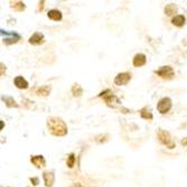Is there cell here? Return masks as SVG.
I'll use <instances>...</instances> for the list:
<instances>
[{
    "label": "cell",
    "mask_w": 187,
    "mask_h": 187,
    "mask_svg": "<svg viewBox=\"0 0 187 187\" xmlns=\"http://www.w3.org/2000/svg\"><path fill=\"white\" fill-rule=\"evenodd\" d=\"M71 187H84V186L82 185L81 183H74V184H73V185H72Z\"/></svg>",
    "instance_id": "25"
},
{
    "label": "cell",
    "mask_w": 187,
    "mask_h": 187,
    "mask_svg": "<svg viewBox=\"0 0 187 187\" xmlns=\"http://www.w3.org/2000/svg\"><path fill=\"white\" fill-rule=\"evenodd\" d=\"M28 42L31 45H42L45 42V38H44V35L42 33H38L37 31V33H34L31 35L30 37H29V39H28Z\"/></svg>",
    "instance_id": "7"
},
{
    "label": "cell",
    "mask_w": 187,
    "mask_h": 187,
    "mask_svg": "<svg viewBox=\"0 0 187 187\" xmlns=\"http://www.w3.org/2000/svg\"><path fill=\"white\" fill-rule=\"evenodd\" d=\"M2 100L5 101V103H6V106L8 108H17L18 104H17V102L13 100V98H10V96H6V98H2Z\"/></svg>",
    "instance_id": "18"
},
{
    "label": "cell",
    "mask_w": 187,
    "mask_h": 187,
    "mask_svg": "<svg viewBox=\"0 0 187 187\" xmlns=\"http://www.w3.org/2000/svg\"><path fill=\"white\" fill-rule=\"evenodd\" d=\"M30 162L34 166H36L37 168H44L45 165H46V162L44 159L43 156H33L30 158Z\"/></svg>",
    "instance_id": "10"
},
{
    "label": "cell",
    "mask_w": 187,
    "mask_h": 187,
    "mask_svg": "<svg viewBox=\"0 0 187 187\" xmlns=\"http://www.w3.org/2000/svg\"><path fill=\"white\" fill-rule=\"evenodd\" d=\"M10 7H11V9H13V10L17 11V13L24 11L26 8L25 4H24L23 1H13V2H10Z\"/></svg>",
    "instance_id": "14"
},
{
    "label": "cell",
    "mask_w": 187,
    "mask_h": 187,
    "mask_svg": "<svg viewBox=\"0 0 187 187\" xmlns=\"http://www.w3.org/2000/svg\"><path fill=\"white\" fill-rule=\"evenodd\" d=\"M47 16H48V18L54 20V21H59V20L62 19V13H61L59 10H57V9H52V10H50L48 13H47Z\"/></svg>",
    "instance_id": "13"
},
{
    "label": "cell",
    "mask_w": 187,
    "mask_h": 187,
    "mask_svg": "<svg viewBox=\"0 0 187 187\" xmlns=\"http://www.w3.org/2000/svg\"><path fill=\"white\" fill-rule=\"evenodd\" d=\"M43 178L45 181V186L46 187H53L54 185V181H55V177L54 174L52 171H44Z\"/></svg>",
    "instance_id": "9"
},
{
    "label": "cell",
    "mask_w": 187,
    "mask_h": 187,
    "mask_svg": "<svg viewBox=\"0 0 187 187\" xmlns=\"http://www.w3.org/2000/svg\"><path fill=\"white\" fill-rule=\"evenodd\" d=\"M44 5H45V1H39V2H38L37 11H43V9H44Z\"/></svg>",
    "instance_id": "22"
},
{
    "label": "cell",
    "mask_w": 187,
    "mask_h": 187,
    "mask_svg": "<svg viewBox=\"0 0 187 187\" xmlns=\"http://www.w3.org/2000/svg\"><path fill=\"white\" fill-rule=\"evenodd\" d=\"M157 137L159 139V141L162 142L164 146H166L168 149H174L176 147V144L175 141L171 139V136L168 131L164 130V129H159L158 132H157Z\"/></svg>",
    "instance_id": "2"
},
{
    "label": "cell",
    "mask_w": 187,
    "mask_h": 187,
    "mask_svg": "<svg viewBox=\"0 0 187 187\" xmlns=\"http://www.w3.org/2000/svg\"><path fill=\"white\" fill-rule=\"evenodd\" d=\"M50 91H52L50 85H43V86H39L36 90V94L39 96H47V95H50Z\"/></svg>",
    "instance_id": "12"
},
{
    "label": "cell",
    "mask_w": 187,
    "mask_h": 187,
    "mask_svg": "<svg viewBox=\"0 0 187 187\" xmlns=\"http://www.w3.org/2000/svg\"><path fill=\"white\" fill-rule=\"evenodd\" d=\"M0 66H1V73H0V75H1V76H4L5 72H6V66H5V65H4L2 63L0 64Z\"/></svg>",
    "instance_id": "23"
},
{
    "label": "cell",
    "mask_w": 187,
    "mask_h": 187,
    "mask_svg": "<svg viewBox=\"0 0 187 187\" xmlns=\"http://www.w3.org/2000/svg\"><path fill=\"white\" fill-rule=\"evenodd\" d=\"M30 181L33 183V185H34V186H36V185L38 184V179H37V178H30Z\"/></svg>",
    "instance_id": "24"
},
{
    "label": "cell",
    "mask_w": 187,
    "mask_h": 187,
    "mask_svg": "<svg viewBox=\"0 0 187 187\" xmlns=\"http://www.w3.org/2000/svg\"><path fill=\"white\" fill-rule=\"evenodd\" d=\"M13 83H15V85L18 87V89H27L28 87V82L26 81L25 79L23 77V76H16L15 77V80H13Z\"/></svg>",
    "instance_id": "11"
},
{
    "label": "cell",
    "mask_w": 187,
    "mask_h": 187,
    "mask_svg": "<svg viewBox=\"0 0 187 187\" xmlns=\"http://www.w3.org/2000/svg\"><path fill=\"white\" fill-rule=\"evenodd\" d=\"M181 144H183V146H186L187 147V137L183 138V140H181Z\"/></svg>",
    "instance_id": "26"
},
{
    "label": "cell",
    "mask_w": 187,
    "mask_h": 187,
    "mask_svg": "<svg viewBox=\"0 0 187 187\" xmlns=\"http://www.w3.org/2000/svg\"><path fill=\"white\" fill-rule=\"evenodd\" d=\"M47 128L53 136L64 137L67 135V125L62 119L52 117L47 119Z\"/></svg>",
    "instance_id": "1"
},
{
    "label": "cell",
    "mask_w": 187,
    "mask_h": 187,
    "mask_svg": "<svg viewBox=\"0 0 187 187\" xmlns=\"http://www.w3.org/2000/svg\"><path fill=\"white\" fill-rule=\"evenodd\" d=\"M185 21H186V19H185V17H184L183 15H177V16L173 17V19H171V24L175 26H177V27L184 26Z\"/></svg>",
    "instance_id": "15"
},
{
    "label": "cell",
    "mask_w": 187,
    "mask_h": 187,
    "mask_svg": "<svg viewBox=\"0 0 187 187\" xmlns=\"http://www.w3.org/2000/svg\"><path fill=\"white\" fill-rule=\"evenodd\" d=\"M171 109V100L169 98H162L157 104V110L162 114L167 113Z\"/></svg>",
    "instance_id": "5"
},
{
    "label": "cell",
    "mask_w": 187,
    "mask_h": 187,
    "mask_svg": "<svg viewBox=\"0 0 187 187\" xmlns=\"http://www.w3.org/2000/svg\"><path fill=\"white\" fill-rule=\"evenodd\" d=\"M155 74L164 80H171L175 76V72L171 66H162L159 69L155 71Z\"/></svg>",
    "instance_id": "3"
},
{
    "label": "cell",
    "mask_w": 187,
    "mask_h": 187,
    "mask_svg": "<svg viewBox=\"0 0 187 187\" xmlns=\"http://www.w3.org/2000/svg\"><path fill=\"white\" fill-rule=\"evenodd\" d=\"M99 96L104 100V102H106L108 106H112V103H114V102H117V103L119 102L117 96L112 93L111 90H106V91L101 92V93L99 94Z\"/></svg>",
    "instance_id": "6"
},
{
    "label": "cell",
    "mask_w": 187,
    "mask_h": 187,
    "mask_svg": "<svg viewBox=\"0 0 187 187\" xmlns=\"http://www.w3.org/2000/svg\"><path fill=\"white\" fill-rule=\"evenodd\" d=\"M176 11H177V7L175 6L174 4H169V5L165 7V13L167 16H173V15L176 13Z\"/></svg>",
    "instance_id": "17"
},
{
    "label": "cell",
    "mask_w": 187,
    "mask_h": 187,
    "mask_svg": "<svg viewBox=\"0 0 187 187\" xmlns=\"http://www.w3.org/2000/svg\"><path fill=\"white\" fill-rule=\"evenodd\" d=\"M75 160H76V158H75L74 154H69V157H67V160H66V165H67L69 168H73L74 167Z\"/></svg>",
    "instance_id": "20"
},
{
    "label": "cell",
    "mask_w": 187,
    "mask_h": 187,
    "mask_svg": "<svg viewBox=\"0 0 187 187\" xmlns=\"http://www.w3.org/2000/svg\"><path fill=\"white\" fill-rule=\"evenodd\" d=\"M19 39L18 38H6L4 42H5V44H7V45H9V44H13V43H17V40Z\"/></svg>",
    "instance_id": "21"
},
{
    "label": "cell",
    "mask_w": 187,
    "mask_h": 187,
    "mask_svg": "<svg viewBox=\"0 0 187 187\" xmlns=\"http://www.w3.org/2000/svg\"><path fill=\"white\" fill-rule=\"evenodd\" d=\"M131 80V74L129 72H122V73H119L115 77H114V84L121 86V85H125L128 84Z\"/></svg>",
    "instance_id": "4"
},
{
    "label": "cell",
    "mask_w": 187,
    "mask_h": 187,
    "mask_svg": "<svg viewBox=\"0 0 187 187\" xmlns=\"http://www.w3.org/2000/svg\"><path fill=\"white\" fill-rule=\"evenodd\" d=\"M146 62H147L146 55L139 53L137 55H135L133 61H132V64H133V66H136V67H140V66H144V64H146Z\"/></svg>",
    "instance_id": "8"
},
{
    "label": "cell",
    "mask_w": 187,
    "mask_h": 187,
    "mask_svg": "<svg viewBox=\"0 0 187 187\" xmlns=\"http://www.w3.org/2000/svg\"><path fill=\"white\" fill-rule=\"evenodd\" d=\"M82 93H83V90H82L81 85H79V84H73V86H72V94L74 95V96H81Z\"/></svg>",
    "instance_id": "19"
},
{
    "label": "cell",
    "mask_w": 187,
    "mask_h": 187,
    "mask_svg": "<svg viewBox=\"0 0 187 187\" xmlns=\"http://www.w3.org/2000/svg\"><path fill=\"white\" fill-rule=\"evenodd\" d=\"M140 115H141V118L144 119V120H152V118H154L152 113H151V111H150L148 108H142V109L140 110Z\"/></svg>",
    "instance_id": "16"
}]
</instances>
